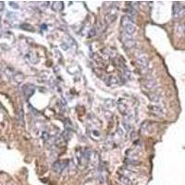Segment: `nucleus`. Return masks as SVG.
<instances>
[{
    "instance_id": "5",
    "label": "nucleus",
    "mask_w": 185,
    "mask_h": 185,
    "mask_svg": "<svg viewBox=\"0 0 185 185\" xmlns=\"http://www.w3.org/2000/svg\"><path fill=\"white\" fill-rule=\"evenodd\" d=\"M149 110L152 114H154L157 117H162L165 114V109L162 106L160 105H153V106L149 107Z\"/></svg>"
},
{
    "instance_id": "9",
    "label": "nucleus",
    "mask_w": 185,
    "mask_h": 185,
    "mask_svg": "<svg viewBox=\"0 0 185 185\" xmlns=\"http://www.w3.org/2000/svg\"><path fill=\"white\" fill-rule=\"evenodd\" d=\"M119 181L120 182L121 185H131V180H130V177L120 174L119 175Z\"/></svg>"
},
{
    "instance_id": "8",
    "label": "nucleus",
    "mask_w": 185,
    "mask_h": 185,
    "mask_svg": "<svg viewBox=\"0 0 185 185\" xmlns=\"http://www.w3.org/2000/svg\"><path fill=\"white\" fill-rule=\"evenodd\" d=\"M34 91H35V87H34V86L33 84L32 85L29 84V85H26L25 88L23 89V94H24V95H25V97L28 99L30 96H32L33 95Z\"/></svg>"
},
{
    "instance_id": "7",
    "label": "nucleus",
    "mask_w": 185,
    "mask_h": 185,
    "mask_svg": "<svg viewBox=\"0 0 185 185\" xmlns=\"http://www.w3.org/2000/svg\"><path fill=\"white\" fill-rule=\"evenodd\" d=\"M157 81L153 78H147V79L144 80V87L148 90H154L157 87Z\"/></svg>"
},
{
    "instance_id": "10",
    "label": "nucleus",
    "mask_w": 185,
    "mask_h": 185,
    "mask_svg": "<svg viewBox=\"0 0 185 185\" xmlns=\"http://www.w3.org/2000/svg\"><path fill=\"white\" fill-rule=\"evenodd\" d=\"M149 97L153 102L158 103L160 101V99H161V94H160V92H150Z\"/></svg>"
},
{
    "instance_id": "15",
    "label": "nucleus",
    "mask_w": 185,
    "mask_h": 185,
    "mask_svg": "<svg viewBox=\"0 0 185 185\" xmlns=\"http://www.w3.org/2000/svg\"><path fill=\"white\" fill-rule=\"evenodd\" d=\"M119 110L120 112L123 115H127V111H128V107L124 103H120L119 104Z\"/></svg>"
},
{
    "instance_id": "13",
    "label": "nucleus",
    "mask_w": 185,
    "mask_h": 185,
    "mask_svg": "<svg viewBox=\"0 0 185 185\" xmlns=\"http://www.w3.org/2000/svg\"><path fill=\"white\" fill-rule=\"evenodd\" d=\"M107 83L108 85H117V84L120 83V81H119V79L117 77H115V76H109L107 78Z\"/></svg>"
},
{
    "instance_id": "21",
    "label": "nucleus",
    "mask_w": 185,
    "mask_h": 185,
    "mask_svg": "<svg viewBox=\"0 0 185 185\" xmlns=\"http://www.w3.org/2000/svg\"><path fill=\"white\" fill-rule=\"evenodd\" d=\"M9 5L11 6L12 8H14V9H18V6L16 3H14V2H9Z\"/></svg>"
},
{
    "instance_id": "17",
    "label": "nucleus",
    "mask_w": 185,
    "mask_h": 185,
    "mask_svg": "<svg viewBox=\"0 0 185 185\" xmlns=\"http://www.w3.org/2000/svg\"><path fill=\"white\" fill-rule=\"evenodd\" d=\"M114 105H115V102L112 101L111 99H107L106 101H105V106H106V107H107V108L112 107Z\"/></svg>"
},
{
    "instance_id": "1",
    "label": "nucleus",
    "mask_w": 185,
    "mask_h": 185,
    "mask_svg": "<svg viewBox=\"0 0 185 185\" xmlns=\"http://www.w3.org/2000/svg\"><path fill=\"white\" fill-rule=\"evenodd\" d=\"M121 24H122L123 29H124L125 33L128 34V35L132 36V34L135 33V31H136V28H135L132 18L129 15L123 16L122 20H121Z\"/></svg>"
},
{
    "instance_id": "23",
    "label": "nucleus",
    "mask_w": 185,
    "mask_h": 185,
    "mask_svg": "<svg viewBox=\"0 0 185 185\" xmlns=\"http://www.w3.org/2000/svg\"><path fill=\"white\" fill-rule=\"evenodd\" d=\"M4 9V3L3 2H0V10H2Z\"/></svg>"
},
{
    "instance_id": "22",
    "label": "nucleus",
    "mask_w": 185,
    "mask_h": 185,
    "mask_svg": "<svg viewBox=\"0 0 185 185\" xmlns=\"http://www.w3.org/2000/svg\"><path fill=\"white\" fill-rule=\"evenodd\" d=\"M118 133L120 135V136H122V135H123V131H122V129L119 128V130H118Z\"/></svg>"
},
{
    "instance_id": "14",
    "label": "nucleus",
    "mask_w": 185,
    "mask_h": 185,
    "mask_svg": "<svg viewBox=\"0 0 185 185\" xmlns=\"http://www.w3.org/2000/svg\"><path fill=\"white\" fill-rule=\"evenodd\" d=\"M122 125H123V127H124L125 131H126L127 132H131L132 129V124H131V121H129V120H124V121L122 122Z\"/></svg>"
},
{
    "instance_id": "12",
    "label": "nucleus",
    "mask_w": 185,
    "mask_h": 185,
    "mask_svg": "<svg viewBox=\"0 0 185 185\" xmlns=\"http://www.w3.org/2000/svg\"><path fill=\"white\" fill-rule=\"evenodd\" d=\"M52 9L54 11H61L63 9V3L62 2H59V1H57V2H54L52 4Z\"/></svg>"
},
{
    "instance_id": "16",
    "label": "nucleus",
    "mask_w": 185,
    "mask_h": 185,
    "mask_svg": "<svg viewBox=\"0 0 185 185\" xmlns=\"http://www.w3.org/2000/svg\"><path fill=\"white\" fill-rule=\"evenodd\" d=\"M100 132L97 131V130H92V137L95 139V140H99L100 139Z\"/></svg>"
},
{
    "instance_id": "4",
    "label": "nucleus",
    "mask_w": 185,
    "mask_h": 185,
    "mask_svg": "<svg viewBox=\"0 0 185 185\" xmlns=\"http://www.w3.org/2000/svg\"><path fill=\"white\" fill-rule=\"evenodd\" d=\"M184 12H185V9L181 3L175 2L173 4V7H172V14H173V17L175 18L181 17V15L184 14Z\"/></svg>"
},
{
    "instance_id": "11",
    "label": "nucleus",
    "mask_w": 185,
    "mask_h": 185,
    "mask_svg": "<svg viewBox=\"0 0 185 185\" xmlns=\"http://www.w3.org/2000/svg\"><path fill=\"white\" fill-rule=\"evenodd\" d=\"M117 18V13H113V12H109L105 17V21L107 24H110L111 22H113Z\"/></svg>"
},
{
    "instance_id": "3",
    "label": "nucleus",
    "mask_w": 185,
    "mask_h": 185,
    "mask_svg": "<svg viewBox=\"0 0 185 185\" xmlns=\"http://www.w3.org/2000/svg\"><path fill=\"white\" fill-rule=\"evenodd\" d=\"M121 39H122L123 45H124V46L126 48H132L135 46V45H136V42H135L134 38H132V36L128 35L126 33L122 35Z\"/></svg>"
},
{
    "instance_id": "6",
    "label": "nucleus",
    "mask_w": 185,
    "mask_h": 185,
    "mask_svg": "<svg viewBox=\"0 0 185 185\" xmlns=\"http://www.w3.org/2000/svg\"><path fill=\"white\" fill-rule=\"evenodd\" d=\"M67 163H68L67 161H56L53 164V168H52L53 171L57 174L61 173L67 166Z\"/></svg>"
},
{
    "instance_id": "18",
    "label": "nucleus",
    "mask_w": 185,
    "mask_h": 185,
    "mask_svg": "<svg viewBox=\"0 0 185 185\" xmlns=\"http://www.w3.org/2000/svg\"><path fill=\"white\" fill-rule=\"evenodd\" d=\"M21 28L23 29V30H27V31H33V27L31 25H29V24H23V25H21Z\"/></svg>"
},
{
    "instance_id": "19",
    "label": "nucleus",
    "mask_w": 185,
    "mask_h": 185,
    "mask_svg": "<svg viewBox=\"0 0 185 185\" xmlns=\"http://www.w3.org/2000/svg\"><path fill=\"white\" fill-rule=\"evenodd\" d=\"M95 33H96V31H95V28H92L90 31H89V37H92V36H95Z\"/></svg>"
},
{
    "instance_id": "20",
    "label": "nucleus",
    "mask_w": 185,
    "mask_h": 185,
    "mask_svg": "<svg viewBox=\"0 0 185 185\" xmlns=\"http://www.w3.org/2000/svg\"><path fill=\"white\" fill-rule=\"evenodd\" d=\"M43 138H44V140H46V141L49 139V134H48L47 132H43Z\"/></svg>"
},
{
    "instance_id": "2",
    "label": "nucleus",
    "mask_w": 185,
    "mask_h": 185,
    "mask_svg": "<svg viewBox=\"0 0 185 185\" xmlns=\"http://www.w3.org/2000/svg\"><path fill=\"white\" fill-rule=\"evenodd\" d=\"M136 60H137V63L141 68V71L142 73L145 75V74L148 73V67H149V59H148V57L143 52H140L137 53L136 55Z\"/></svg>"
}]
</instances>
